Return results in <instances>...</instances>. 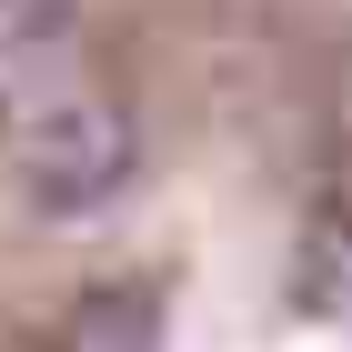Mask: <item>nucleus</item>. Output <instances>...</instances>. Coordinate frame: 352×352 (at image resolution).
I'll list each match as a JSON object with an SVG mask.
<instances>
[{"mask_svg":"<svg viewBox=\"0 0 352 352\" xmlns=\"http://www.w3.org/2000/svg\"><path fill=\"white\" fill-rule=\"evenodd\" d=\"M131 182V121L91 91H60L21 121V191L41 201L51 221H81L101 212L111 191Z\"/></svg>","mask_w":352,"mask_h":352,"instance_id":"f257e3e1","label":"nucleus"},{"mask_svg":"<svg viewBox=\"0 0 352 352\" xmlns=\"http://www.w3.org/2000/svg\"><path fill=\"white\" fill-rule=\"evenodd\" d=\"M60 0H0V101H60V91H41V60H51V41H60Z\"/></svg>","mask_w":352,"mask_h":352,"instance_id":"f03ea898","label":"nucleus"},{"mask_svg":"<svg viewBox=\"0 0 352 352\" xmlns=\"http://www.w3.org/2000/svg\"><path fill=\"white\" fill-rule=\"evenodd\" d=\"M151 322H162V302L141 282H111L71 312V352H151Z\"/></svg>","mask_w":352,"mask_h":352,"instance_id":"7ed1b4c3","label":"nucleus"}]
</instances>
